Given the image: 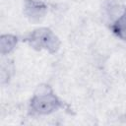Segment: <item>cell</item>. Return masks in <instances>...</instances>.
I'll return each mask as SVG.
<instances>
[{"label": "cell", "mask_w": 126, "mask_h": 126, "mask_svg": "<svg viewBox=\"0 0 126 126\" xmlns=\"http://www.w3.org/2000/svg\"><path fill=\"white\" fill-rule=\"evenodd\" d=\"M64 107V103L53 93L49 86H40L37 88L29 105V112L32 115H45L58 108Z\"/></svg>", "instance_id": "cell-1"}, {"label": "cell", "mask_w": 126, "mask_h": 126, "mask_svg": "<svg viewBox=\"0 0 126 126\" xmlns=\"http://www.w3.org/2000/svg\"><path fill=\"white\" fill-rule=\"evenodd\" d=\"M23 40L36 50L44 49L49 53H55L60 46L59 38L50 29L47 28H39L32 31L25 36Z\"/></svg>", "instance_id": "cell-2"}, {"label": "cell", "mask_w": 126, "mask_h": 126, "mask_svg": "<svg viewBox=\"0 0 126 126\" xmlns=\"http://www.w3.org/2000/svg\"><path fill=\"white\" fill-rule=\"evenodd\" d=\"M46 6L39 1L25 0V13L32 20H38L44 16Z\"/></svg>", "instance_id": "cell-3"}, {"label": "cell", "mask_w": 126, "mask_h": 126, "mask_svg": "<svg viewBox=\"0 0 126 126\" xmlns=\"http://www.w3.org/2000/svg\"><path fill=\"white\" fill-rule=\"evenodd\" d=\"M112 32L122 40L126 41V10L110 26Z\"/></svg>", "instance_id": "cell-4"}]
</instances>
